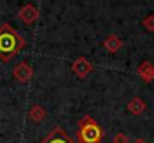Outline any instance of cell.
I'll use <instances>...</instances> for the list:
<instances>
[{"instance_id":"3957f363","label":"cell","mask_w":154,"mask_h":143,"mask_svg":"<svg viewBox=\"0 0 154 143\" xmlns=\"http://www.w3.org/2000/svg\"><path fill=\"white\" fill-rule=\"evenodd\" d=\"M39 143H76V142L69 134H66L60 127H57V128L52 130L47 137H44Z\"/></svg>"},{"instance_id":"8992f818","label":"cell","mask_w":154,"mask_h":143,"mask_svg":"<svg viewBox=\"0 0 154 143\" xmlns=\"http://www.w3.org/2000/svg\"><path fill=\"white\" fill-rule=\"evenodd\" d=\"M14 75L18 81H29L32 78V69L26 64V63H21L15 67L14 70Z\"/></svg>"},{"instance_id":"7a4b0ae2","label":"cell","mask_w":154,"mask_h":143,"mask_svg":"<svg viewBox=\"0 0 154 143\" xmlns=\"http://www.w3.org/2000/svg\"><path fill=\"white\" fill-rule=\"evenodd\" d=\"M78 143H100L103 137L102 127L88 115L79 121L78 127Z\"/></svg>"},{"instance_id":"5b68a950","label":"cell","mask_w":154,"mask_h":143,"mask_svg":"<svg viewBox=\"0 0 154 143\" xmlns=\"http://www.w3.org/2000/svg\"><path fill=\"white\" fill-rule=\"evenodd\" d=\"M38 16H39V13H38L36 7H35V6H32V4L24 6V7H23V10L20 12V18H21L26 24H32L33 21H36V18H38Z\"/></svg>"},{"instance_id":"52a82bcc","label":"cell","mask_w":154,"mask_h":143,"mask_svg":"<svg viewBox=\"0 0 154 143\" xmlns=\"http://www.w3.org/2000/svg\"><path fill=\"white\" fill-rule=\"evenodd\" d=\"M103 45H105V46H108L109 51H112V52H114V51H117V49H118V46L121 45V42H120L118 39H115L114 36H111L106 42H103Z\"/></svg>"},{"instance_id":"ba28073f","label":"cell","mask_w":154,"mask_h":143,"mask_svg":"<svg viewBox=\"0 0 154 143\" xmlns=\"http://www.w3.org/2000/svg\"><path fill=\"white\" fill-rule=\"evenodd\" d=\"M32 121H41L42 118H44V115H45V112H44V109L41 107V106H33V109H32Z\"/></svg>"},{"instance_id":"6da1fadb","label":"cell","mask_w":154,"mask_h":143,"mask_svg":"<svg viewBox=\"0 0 154 143\" xmlns=\"http://www.w3.org/2000/svg\"><path fill=\"white\" fill-rule=\"evenodd\" d=\"M26 45V40L23 36L18 34L17 30H14L11 25L5 24L0 28V58L3 61H8L11 57H14L20 49Z\"/></svg>"},{"instance_id":"277c9868","label":"cell","mask_w":154,"mask_h":143,"mask_svg":"<svg viewBox=\"0 0 154 143\" xmlns=\"http://www.w3.org/2000/svg\"><path fill=\"white\" fill-rule=\"evenodd\" d=\"M72 70H73L79 78H84V76H87V75L90 73L91 64H90L85 58H76V61H75L73 66H72Z\"/></svg>"}]
</instances>
